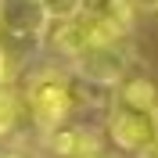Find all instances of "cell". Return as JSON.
<instances>
[{"mask_svg": "<svg viewBox=\"0 0 158 158\" xmlns=\"http://www.w3.org/2000/svg\"><path fill=\"white\" fill-rule=\"evenodd\" d=\"M94 158H111V155H104V151H101V155H94Z\"/></svg>", "mask_w": 158, "mask_h": 158, "instance_id": "obj_14", "label": "cell"}, {"mask_svg": "<svg viewBox=\"0 0 158 158\" xmlns=\"http://www.w3.org/2000/svg\"><path fill=\"white\" fill-rule=\"evenodd\" d=\"M47 148L58 158H94L101 155V137L83 122H61L47 133Z\"/></svg>", "mask_w": 158, "mask_h": 158, "instance_id": "obj_6", "label": "cell"}, {"mask_svg": "<svg viewBox=\"0 0 158 158\" xmlns=\"http://www.w3.org/2000/svg\"><path fill=\"white\" fill-rule=\"evenodd\" d=\"M108 137L118 151L140 155L158 144V104H133L115 94L108 108Z\"/></svg>", "mask_w": 158, "mask_h": 158, "instance_id": "obj_2", "label": "cell"}, {"mask_svg": "<svg viewBox=\"0 0 158 158\" xmlns=\"http://www.w3.org/2000/svg\"><path fill=\"white\" fill-rule=\"evenodd\" d=\"M133 4L129 0H83L79 4V18L86 22L90 40H122L133 29Z\"/></svg>", "mask_w": 158, "mask_h": 158, "instance_id": "obj_5", "label": "cell"}, {"mask_svg": "<svg viewBox=\"0 0 158 158\" xmlns=\"http://www.w3.org/2000/svg\"><path fill=\"white\" fill-rule=\"evenodd\" d=\"M47 36H50V47L58 50V54H65V58H76L86 43H94L86 22L79 18V15H72V18H58V22H54V32L47 29Z\"/></svg>", "mask_w": 158, "mask_h": 158, "instance_id": "obj_7", "label": "cell"}, {"mask_svg": "<svg viewBox=\"0 0 158 158\" xmlns=\"http://www.w3.org/2000/svg\"><path fill=\"white\" fill-rule=\"evenodd\" d=\"M15 115H18L15 90L7 86V79H0V137H4V133H11V126H15Z\"/></svg>", "mask_w": 158, "mask_h": 158, "instance_id": "obj_8", "label": "cell"}, {"mask_svg": "<svg viewBox=\"0 0 158 158\" xmlns=\"http://www.w3.org/2000/svg\"><path fill=\"white\" fill-rule=\"evenodd\" d=\"M25 104H29V118L43 133L69 122L72 108H76V94H72L69 76L58 69H40L25 86Z\"/></svg>", "mask_w": 158, "mask_h": 158, "instance_id": "obj_1", "label": "cell"}, {"mask_svg": "<svg viewBox=\"0 0 158 158\" xmlns=\"http://www.w3.org/2000/svg\"><path fill=\"white\" fill-rule=\"evenodd\" d=\"M0 79H7V50H4V43H0Z\"/></svg>", "mask_w": 158, "mask_h": 158, "instance_id": "obj_11", "label": "cell"}, {"mask_svg": "<svg viewBox=\"0 0 158 158\" xmlns=\"http://www.w3.org/2000/svg\"><path fill=\"white\" fill-rule=\"evenodd\" d=\"M72 61V72H76L86 86H118L129 72V47L122 40H97V43H86Z\"/></svg>", "mask_w": 158, "mask_h": 158, "instance_id": "obj_3", "label": "cell"}, {"mask_svg": "<svg viewBox=\"0 0 158 158\" xmlns=\"http://www.w3.org/2000/svg\"><path fill=\"white\" fill-rule=\"evenodd\" d=\"M0 158H22V155H15V151H0Z\"/></svg>", "mask_w": 158, "mask_h": 158, "instance_id": "obj_13", "label": "cell"}, {"mask_svg": "<svg viewBox=\"0 0 158 158\" xmlns=\"http://www.w3.org/2000/svg\"><path fill=\"white\" fill-rule=\"evenodd\" d=\"M43 7H47L50 22H58V18H72V15H79V4L83 0H40Z\"/></svg>", "mask_w": 158, "mask_h": 158, "instance_id": "obj_9", "label": "cell"}, {"mask_svg": "<svg viewBox=\"0 0 158 158\" xmlns=\"http://www.w3.org/2000/svg\"><path fill=\"white\" fill-rule=\"evenodd\" d=\"M50 15L40 0H0V36L18 43H40L47 40Z\"/></svg>", "mask_w": 158, "mask_h": 158, "instance_id": "obj_4", "label": "cell"}, {"mask_svg": "<svg viewBox=\"0 0 158 158\" xmlns=\"http://www.w3.org/2000/svg\"><path fill=\"white\" fill-rule=\"evenodd\" d=\"M133 7H144V11H158V0H129Z\"/></svg>", "mask_w": 158, "mask_h": 158, "instance_id": "obj_10", "label": "cell"}, {"mask_svg": "<svg viewBox=\"0 0 158 158\" xmlns=\"http://www.w3.org/2000/svg\"><path fill=\"white\" fill-rule=\"evenodd\" d=\"M137 158H158V144H151V148H148V151H140V155H137Z\"/></svg>", "mask_w": 158, "mask_h": 158, "instance_id": "obj_12", "label": "cell"}]
</instances>
